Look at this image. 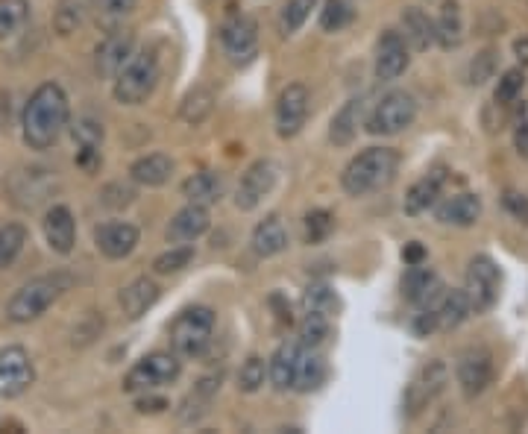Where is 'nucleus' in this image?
<instances>
[{"instance_id": "1", "label": "nucleus", "mask_w": 528, "mask_h": 434, "mask_svg": "<svg viewBox=\"0 0 528 434\" xmlns=\"http://www.w3.org/2000/svg\"><path fill=\"white\" fill-rule=\"evenodd\" d=\"M71 121V103L59 83H42L21 112V138L30 150H50Z\"/></svg>"}, {"instance_id": "2", "label": "nucleus", "mask_w": 528, "mask_h": 434, "mask_svg": "<svg viewBox=\"0 0 528 434\" xmlns=\"http://www.w3.org/2000/svg\"><path fill=\"white\" fill-rule=\"evenodd\" d=\"M399 168V153L391 147H367L358 156H352L350 165L341 174V185L350 197H367L373 191H382L394 182Z\"/></svg>"}, {"instance_id": "3", "label": "nucleus", "mask_w": 528, "mask_h": 434, "mask_svg": "<svg viewBox=\"0 0 528 434\" xmlns=\"http://www.w3.org/2000/svg\"><path fill=\"white\" fill-rule=\"evenodd\" d=\"M71 285H74V279H71V273H65V270L36 276V279H30L27 285H21V288L9 297V303H6V317H9L12 323H33V320H39L44 311L56 303Z\"/></svg>"}, {"instance_id": "4", "label": "nucleus", "mask_w": 528, "mask_h": 434, "mask_svg": "<svg viewBox=\"0 0 528 434\" xmlns=\"http://www.w3.org/2000/svg\"><path fill=\"white\" fill-rule=\"evenodd\" d=\"M168 335L179 358H200L212 347V338H215V311L206 305H191L179 311Z\"/></svg>"}, {"instance_id": "5", "label": "nucleus", "mask_w": 528, "mask_h": 434, "mask_svg": "<svg viewBox=\"0 0 528 434\" xmlns=\"http://www.w3.org/2000/svg\"><path fill=\"white\" fill-rule=\"evenodd\" d=\"M159 59L153 50H141L132 53V59L118 71L112 94L121 106H141L153 97V91L159 86Z\"/></svg>"}, {"instance_id": "6", "label": "nucleus", "mask_w": 528, "mask_h": 434, "mask_svg": "<svg viewBox=\"0 0 528 434\" xmlns=\"http://www.w3.org/2000/svg\"><path fill=\"white\" fill-rule=\"evenodd\" d=\"M182 376V361L176 352H150L141 361H135L130 373L124 376V391L147 393L174 385Z\"/></svg>"}, {"instance_id": "7", "label": "nucleus", "mask_w": 528, "mask_h": 434, "mask_svg": "<svg viewBox=\"0 0 528 434\" xmlns=\"http://www.w3.org/2000/svg\"><path fill=\"white\" fill-rule=\"evenodd\" d=\"M417 118V100L411 91L394 88L388 94H382V100H376V106L370 109L364 127L370 135H396V132L408 130Z\"/></svg>"}, {"instance_id": "8", "label": "nucleus", "mask_w": 528, "mask_h": 434, "mask_svg": "<svg viewBox=\"0 0 528 434\" xmlns=\"http://www.w3.org/2000/svg\"><path fill=\"white\" fill-rule=\"evenodd\" d=\"M449 382V367L443 361H429L417 370V376L411 379V385L405 388V396H402V414L408 420H417L435 399H438L443 388Z\"/></svg>"}, {"instance_id": "9", "label": "nucleus", "mask_w": 528, "mask_h": 434, "mask_svg": "<svg viewBox=\"0 0 528 434\" xmlns=\"http://www.w3.org/2000/svg\"><path fill=\"white\" fill-rule=\"evenodd\" d=\"M499 288H502V273L496 267V261L490 256H476L467 264V279H464V294L470 300L473 314L490 311L499 300Z\"/></svg>"}, {"instance_id": "10", "label": "nucleus", "mask_w": 528, "mask_h": 434, "mask_svg": "<svg viewBox=\"0 0 528 434\" xmlns=\"http://www.w3.org/2000/svg\"><path fill=\"white\" fill-rule=\"evenodd\" d=\"M220 44L235 65L253 62V56L259 53V24H256V18L247 15V12H232L220 27Z\"/></svg>"}, {"instance_id": "11", "label": "nucleus", "mask_w": 528, "mask_h": 434, "mask_svg": "<svg viewBox=\"0 0 528 434\" xmlns=\"http://www.w3.org/2000/svg\"><path fill=\"white\" fill-rule=\"evenodd\" d=\"M493 355L484 347H470L458 355V364H455V379H458V388L467 399H476L482 396L490 385H493Z\"/></svg>"}, {"instance_id": "12", "label": "nucleus", "mask_w": 528, "mask_h": 434, "mask_svg": "<svg viewBox=\"0 0 528 434\" xmlns=\"http://www.w3.org/2000/svg\"><path fill=\"white\" fill-rule=\"evenodd\" d=\"M132 53H135V36H132V30H127V27L106 30V36L94 47V71H97V77L115 80L118 71L132 59Z\"/></svg>"}, {"instance_id": "13", "label": "nucleus", "mask_w": 528, "mask_h": 434, "mask_svg": "<svg viewBox=\"0 0 528 434\" xmlns=\"http://www.w3.org/2000/svg\"><path fill=\"white\" fill-rule=\"evenodd\" d=\"M36 382L33 358L24 347L0 349V399H15L27 393Z\"/></svg>"}, {"instance_id": "14", "label": "nucleus", "mask_w": 528, "mask_h": 434, "mask_svg": "<svg viewBox=\"0 0 528 434\" xmlns=\"http://www.w3.org/2000/svg\"><path fill=\"white\" fill-rule=\"evenodd\" d=\"M276 179H279V165L276 162H270V159L253 162L241 174V182L235 188V209H241V212L259 209L264 197L276 188Z\"/></svg>"}, {"instance_id": "15", "label": "nucleus", "mask_w": 528, "mask_h": 434, "mask_svg": "<svg viewBox=\"0 0 528 434\" xmlns=\"http://www.w3.org/2000/svg\"><path fill=\"white\" fill-rule=\"evenodd\" d=\"M308 106H311V94L303 83H291L282 88L279 100H276V132L279 138H294L306 127Z\"/></svg>"}, {"instance_id": "16", "label": "nucleus", "mask_w": 528, "mask_h": 434, "mask_svg": "<svg viewBox=\"0 0 528 434\" xmlns=\"http://www.w3.org/2000/svg\"><path fill=\"white\" fill-rule=\"evenodd\" d=\"M408 62H411V56H408V42L402 39V33L385 30L376 42V62H373L376 80L394 83L408 71Z\"/></svg>"}, {"instance_id": "17", "label": "nucleus", "mask_w": 528, "mask_h": 434, "mask_svg": "<svg viewBox=\"0 0 528 434\" xmlns=\"http://www.w3.org/2000/svg\"><path fill=\"white\" fill-rule=\"evenodd\" d=\"M138 226H132L127 220H109V223H100L94 229V244L97 250L112 261L127 259L135 253L138 247Z\"/></svg>"}, {"instance_id": "18", "label": "nucleus", "mask_w": 528, "mask_h": 434, "mask_svg": "<svg viewBox=\"0 0 528 434\" xmlns=\"http://www.w3.org/2000/svg\"><path fill=\"white\" fill-rule=\"evenodd\" d=\"M212 226V215H209V206H200V203H188L185 209H179L168 229H165V238L168 244H194L197 238H203Z\"/></svg>"}, {"instance_id": "19", "label": "nucleus", "mask_w": 528, "mask_h": 434, "mask_svg": "<svg viewBox=\"0 0 528 434\" xmlns=\"http://www.w3.org/2000/svg\"><path fill=\"white\" fill-rule=\"evenodd\" d=\"M402 297L417 308H426V305H438V300L443 297V282L440 276L426 267V264H411L405 279H402Z\"/></svg>"}, {"instance_id": "20", "label": "nucleus", "mask_w": 528, "mask_h": 434, "mask_svg": "<svg viewBox=\"0 0 528 434\" xmlns=\"http://www.w3.org/2000/svg\"><path fill=\"white\" fill-rule=\"evenodd\" d=\"M42 232L47 247L59 256H68L77 244V220L68 206H50L42 220Z\"/></svg>"}, {"instance_id": "21", "label": "nucleus", "mask_w": 528, "mask_h": 434, "mask_svg": "<svg viewBox=\"0 0 528 434\" xmlns=\"http://www.w3.org/2000/svg\"><path fill=\"white\" fill-rule=\"evenodd\" d=\"M303 344L300 341H285L270 355L267 361V379L276 391H291L297 382V367H300Z\"/></svg>"}, {"instance_id": "22", "label": "nucleus", "mask_w": 528, "mask_h": 434, "mask_svg": "<svg viewBox=\"0 0 528 434\" xmlns=\"http://www.w3.org/2000/svg\"><path fill=\"white\" fill-rule=\"evenodd\" d=\"M435 217H438V223H443V226H461V229H467V226L479 223V217H482V200L476 194L446 197L443 203H438Z\"/></svg>"}, {"instance_id": "23", "label": "nucleus", "mask_w": 528, "mask_h": 434, "mask_svg": "<svg viewBox=\"0 0 528 434\" xmlns=\"http://www.w3.org/2000/svg\"><path fill=\"white\" fill-rule=\"evenodd\" d=\"M74 144H77V165L83 171H94L100 165V147H103V124L94 118H80L74 124Z\"/></svg>"}, {"instance_id": "24", "label": "nucleus", "mask_w": 528, "mask_h": 434, "mask_svg": "<svg viewBox=\"0 0 528 434\" xmlns=\"http://www.w3.org/2000/svg\"><path fill=\"white\" fill-rule=\"evenodd\" d=\"M250 247H253V253H256L259 259H273V256H279V253H285V250H288V229H285L282 217H264L262 223L253 229Z\"/></svg>"}, {"instance_id": "25", "label": "nucleus", "mask_w": 528, "mask_h": 434, "mask_svg": "<svg viewBox=\"0 0 528 434\" xmlns=\"http://www.w3.org/2000/svg\"><path fill=\"white\" fill-rule=\"evenodd\" d=\"M443 182H446L443 171H432V174L420 176V179L408 188V194H405V203H402L405 215L417 217L423 215V212H429V209L438 203L440 191H443Z\"/></svg>"}, {"instance_id": "26", "label": "nucleus", "mask_w": 528, "mask_h": 434, "mask_svg": "<svg viewBox=\"0 0 528 434\" xmlns=\"http://www.w3.org/2000/svg\"><path fill=\"white\" fill-rule=\"evenodd\" d=\"M361 121H364V100L352 97V100H347L338 109V115L332 118V124H329V141L335 147H350L352 141H355V135H358Z\"/></svg>"}, {"instance_id": "27", "label": "nucleus", "mask_w": 528, "mask_h": 434, "mask_svg": "<svg viewBox=\"0 0 528 434\" xmlns=\"http://www.w3.org/2000/svg\"><path fill=\"white\" fill-rule=\"evenodd\" d=\"M399 24H402V39L414 50H429L432 44L438 42L435 39V21L420 6H408L402 12Z\"/></svg>"}, {"instance_id": "28", "label": "nucleus", "mask_w": 528, "mask_h": 434, "mask_svg": "<svg viewBox=\"0 0 528 434\" xmlns=\"http://www.w3.org/2000/svg\"><path fill=\"white\" fill-rule=\"evenodd\" d=\"M132 182L144 185V188H162L171 176H174V159L165 153H150L141 156L138 162H132L130 168Z\"/></svg>"}, {"instance_id": "29", "label": "nucleus", "mask_w": 528, "mask_h": 434, "mask_svg": "<svg viewBox=\"0 0 528 434\" xmlns=\"http://www.w3.org/2000/svg\"><path fill=\"white\" fill-rule=\"evenodd\" d=\"M156 300H159V285H156L153 279H147V276L130 282V285L121 291V297H118V303H121L124 314H127L130 320H138L141 314H147V311L156 305Z\"/></svg>"}, {"instance_id": "30", "label": "nucleus", "mask_w": 528, "mask_h": 434, "mask_svg": "<svg viewBox=\"0 0 528 434\" xmlns=\"http://www.w3.org/2000/svg\"><path fill=\"white\" fill-rule=\"evenodd\" d=\"M223 176L218 171H200V174L188 176L182 182V197L188 203H200V206H215L223 197Z\"/></svg>"}, {"instance_id": "31", "label": "nucleus", "mask_w": 528, "mask_h": 434, "mask_svg": "<svg viewBox=\"0 0 528 434\" xmlns=\"http://www.w3.org/2000/svg\"><path fill=\"white\" fill-rule=\"evenodd\" d=\"M435 39L443 50H452L464 42V12L458 0H443L435 21Z\"/></svg>"}, {"instance_id": "32", "label": "nucleus", "mask_w": 528, "mask_h": 434, "mask_svg": "<svg viewBox=\"0 0 528 434\" xmlns=\"http://www.w3.org/2000/svg\"><path fill=\"white\" fill-rule=\"evenodd\" d=\"M88 12H91V0H59L53 12V30L59 36L77 33L86 24Z\"/></svg>"}, {"instance_id": "33", "label": "nucleus", "mask_w": 528, "mask_h": 434, "mask_svg": "<svg viewBox=\"0 0 528 434\" xmlns=\"http://www.w3.org/2000/svg\"><path fill=\"white\" fill-rule=\"evenodd\" d=\"M438 323L443 332H449V329H458L470 314H473V308H470V300H467V294L464 291H443V297L438 300Z\"/></svg>"}, {"instance_id": "34", "label": "nucleus", "mask_w": 528, "mask_h": 434, "mask_svg": "<svg viewBox=\"0 0 528 434\" xmlns=\"http://www.w3.org/2000/svg\"><path fill=\"white\" fill-rule=\"evenodd\" d=\"M220 391V376H212V379H203L197 382V388L185 396L182 402V411H179V420L182 423H194L197 417H203L212 405V396Z\"/></svg>"}, {"instance_id": "35", "label": "nucleus", "mask_w": 528, "mask_h": 434, "mask_svg": "<svg viewBox=\"0 0 528 434\" xmlns=\"http://www.w3.org/2000/svg\"><path fill=\"white\" fill-rule=\"evenodd\" d=\"M326 376H329V367H326V361L317 355V349H306L303 347V355H300V367H297V382H294V388L303 393L317 391L323 382H326Z\"/></svg>"}, {"instance_id": "36", "label": "nucleus", "mask_w": 528, "mask_h": 434, "mask_svg": "<svg viewBox=\"0 0 528 434\" xmlns=\"http://www.w3.org/2000/svg\"><path fill=\"white\" fill-rule=\"evenodd\" d=\"M135 6H138V0H91L94 21H97V27H103V30L124 27V21L135 12Z\"/></svg>"}, {"instance_id": "37", "label": "nucleus", "mask_w": 528, "mask_h": 434, "mask_svg": "<svg viewBox=\"0 0 528 434\" xmlns=\"http://www.w3.org/2000/svg\"><path fill=\"white\" fill-rule=\"evenodd\" d=\"M332 335V320L329 314H320V311H306L300 326H297V341L306 349H317L326 344V338Z\"/></svg>"}, {"instance_id": "38", "label": "nucleus", "mask_w": 528, "mask_h": 434, "mask_svg": "<svg viewBox=\"0 0 528 434\" xmlns=\"http://www.w3.org/2000/svg\"><path fill=\"white\" fill-rule=\"evenodd\" d=\"M212 109H215V94H212L209 88H194V91H188V97L182 100L179 115H182L185 124L197 127V124H203V121L212 115Z\"/></svg>"}, {"instance_id": "39", "label": "nucleus", "mask_w": 528, "mask_h": 434, "mask_svg": "<svg viewBox=\"0 0 528 434\" xmlns=\"http://www.w3.org/2000/svg\"><path fill=\"white\" fill-rule=\"evenodd\" d=\"M355 21V6L352 0H323L320 9V27L326 33H341Z\"/></svg>"}, {"instance_id": "40", "label": "nucleus", "mask_w": 528, "mask_h": 434, "mask_svg": "<svg viewBox=\"0 0 528 434\" xmlns=\"http://www.w3.org/2000/svg\"><path fill=\"white\" fill-rule=\"evenodd\" d=\"M30 18L27 0H0V42L12 39Z\"/></svg>"}, {"instance_id": "41", "label": "nucleus", "mask_w": 528, "mask_h": 434, "mask_svg": "<svg viewBox=\"0 0 528 434\" xmlns=\"http://www.w3.org/2000/svg\"><path fill=\"white\" fill-rule=\"evenodd\" d=\"M24 244H27V229H24L21 223H6V226H0V270L9 267L12 261L21 256Z\"/></svg>"}, {"instance_id": "42", "label": "nucleus", "mask_w": 528, "mask_h": 434, "mask_svg": "<svg viewBox=\"0 0 528 434\" xmlns=\"http://www.w3.org/2000/svg\"><path fill=\"white\" fill-rule=\"evenodd\" d=\"M317 6V0H288L279 12V30L282 36H294L308 21L311 9Z\"/></svg>"}, {"instance_id": "43", "label": "nucleus", "mask_w": 528, "mask_h": 434, "mask_svg": "<svg viewBox=\"0 0 528 434\" xmlns=\"http://www.w3.org/2000/svg\"><path fill=\"white\" fill-rule=\"evenodd\" d=\"M303 229H306V244H323L335 229V215L329 209H311L303 220Z\"/></svg>"}, {"instance_id": "44", "label": "nucleus", "mask_w": 528, "mask_h": 434, "mask_svg": "<svg viewBox=\"0 0 528 434\" xmlns=\"http://www.w3.org/2000/svg\"><path fill=\"white\" fill-rule=\"evenodd\" d=\"M191 261H194V247H191V244H179V247H171L168 253L156 256V261H153V270H156L159 276H171V273L185 270Z\"/></svg>"}, {"instance_id": "45", "label": "nucleus", "mask_w": 528, "mask_h": 434, "mask_svg": "<svg viewBox=\"0 0 528 434\" xmlns=\"http://www.w3.org/2000/svg\"><path fill=\"white\" fill-rule=\"evenodd\" d=\"M264 379H267V364H264V358L250 355V358L241 364V370H238V388L244 393H256L264 385Z\"/></svg>"}, {"instance_id": "46", "label": "nucleus", "mask_w": 528, "mask_h": 434, "mask_svg": "<svg viewBox=\"0 0 528 434\" xmlns=\"http://www.w3.org/2000/svg\"><path fill=\"white\" fill-rule=\"evenodd\" d=\"M303 305H306V311H320V314H335L338 308H341V300H338V294L332 291V288H326V285H311L306 291V297H303Z\"/></svg>"}, {"instance_id": "47", "label": "nucleus", "mask_w": 528, "mask_h": 434, "mask_svg": "<svg viewBox=\"0 0 528 434\" xmlns=\"http://www.w3.org/2000/svg\"><path fill=\"white\" fill-rule=\"evenodd\" d=\"M523 86H526V71H523V68H511V71L502 74V80H499L493 97H496L499 106H508V103H514V100L520 97Z\"/></svg>"}, {"instance_id": "48", "label": "nucleus", "mask_w": 528, "mask_h": 434, "mask_svg": "<svg viewBox=\"0 0 528 434\" xmlns=\"http://www.w3.org/2000/svg\"><path fill=\"white\" fill-rule=\"evenodd\" d=\"M493 74H496V50L487 47L470 62L467 80H470V86H484L487 80H493Z\"/></svg>"}, {"instance_id": "49", "label": "nucleus", "mask_w": 528, "mask_h": 434, "mask_svg": "<svg viewBox=\"0 0 528 434\" xmlns=\"http://www.w3.org/2000/svg\"><path fill=\"white\" fill-rule=\"evenodd\" d=\"M502 206H505V212L514 217V220H520V223H528V197L526 194H520V191H505V194H502Z\"/></svg>"}, {"instance_id": "50", "label": "nucleus", "mask_w": 528, "mask_h": 434, "mask_svg": "<svg viewBox=\"0 0 528 434\" xmlns=\"http://www.w3.org/2000/svg\"><path fill=\"white\" fill-rule=\"evenodd\" d=\"M440 323H438V308L435 305H426V308H420V314L414 317V332L420 335V338H429L432 332H438Z\"/></svg>"}, {"instance_id": "51", "label": "nucleus", "mask_w": 528, "mask_h": 434, "mask_svg": "<svg viewBox=\"0 0 528 434\" xmlns=\"http://www.w3.org/2000/svg\"><path fill=\"white\" fill-rule=\"evenodd\" d=\"M165 408H171V402L165 396H150V391H147V396L135 399V411L138 414H162Z\"/></svg>"}, {"instance_id": "52", "label": "nucleus", "mask_w": 528, "mask_h": 434, "mask_svg": "<svg viewBox=\"0 0 528 434\" xmlns=\"http://www.w3.org/2000/svg\"><path fill=\"white\" fill-rule=\"evenodd\" d=\"M402 261L411 267V264H423L426 261V247L420 244V241H411V244H405V250H402Z\"/></svg>"}, {"instance_id": "53", "label": "nucleus", "mask_w": 528, "mask_h": 434, "mask_svg": "<svg viewBox=\"0 0 528 434\" xmlns=\"http://www.w3.org/2000/svg\"><path fill=\"white\" fill-rule=\"evenodd\" d=\"M514 147H517V153L523 159H528V121L517 124V130H514Z\"/></svg>"}, {"instance_id": "54", "label": "nucleus", "mask_w": 528, "mask_h": 434, "mask_svg": "<svg viewBox=\"0 0 528 434\" xmlns=\"http://www.w3.org/2000/svg\"><path fill=\"white\" fill-rule=\"evenodd\" d=\"M9 109H12V106H9V94L0 91V130L9 124Z\"/></svg>"}, {"instance_id": "55", "label": "nucleus", "mask_w": 528, "mask_h": 434, "mask_svg": "<svg viewBox=\"0 0 528 434\" xmlns=\"http://www.w3.org/2000/svg\"><path fill=\"white\" fill-rule=\"evenodd\" d=\"M517 53H520V56L526 53V59H528V42H517Z\"/></svg>"}]
</instances>
